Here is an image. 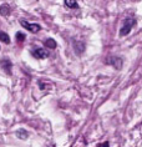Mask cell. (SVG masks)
<instances>
[{"mask_svg": "<svg viewBox=\"0 0 142 147\" xmlns=\"http://www.w3.org/2000/svg\"><path fill=\"white\" fill-rule=\"evenodd\" d=\"M16 40H17V42H24L25 41V39H26V36H25V34H23V32H16Z\"/></svg>", "mask_w": 142, "mask_h": 147, "instance_id": "obj_10", "label": "cell"}, {"mask_svg": "<svg viewBox=\"0 0 142 147\" xmlns=\"http://www.w3.org/2000/svg\"><path fill=\"white\" fill-rule=\"evenodd\" d=\"M17 137H20V138H23V140H25L28 137V132L25 131V130H20V131H17Z\"/></svg>", "mask_w": 142, "mask_h": 147, "instance_id": "obj_11", "label": "cell"}, {"mask_svg": "<svg viewBox=\"0 0 142 147\" xmlns=\"http://www.w3.org/2000/svg\"><path fill=\"white\" fill-rule=\"evenodd\" d=\"M20 24H21V26L25 28L26 30L29 31H31V32H38L41 30V26H40L39 24H30V23H28V21H25V20H20Z\"/></svg>", "mask_w": 142, "mask_h": 147, "instance_id": "obj_2", "label": "cell"}, {"mask_svg": "<svg viewBox=\"0 0 142 147\" xmlns=\"http://www.w3.org/2000/svg\"><path fill=\"white\" fill-rule=\"evenodd\" d=\"M31 55L34 56L35 59H45L49 56V51L45 50V49H40V47H38V49H34L31 50Z\"/></svg>", "mask_w": 142, "mask_h": 147, "instance_id": "obj_3", "label": "cell"}, {"mask_svg": "<svg viewBox=\"0 0 142 147\" xmlns=\"http://www.w3.org/2000/svg\"><path fill=\"white\" fill-rule=\"evenodd\" d=\"M107 64H110V65H112L115 69H117V70H120L122 67V59L121 57H118V56H110L107 59Z\"/></svg>", "mask_w": 142, "mask_h": 147, "instance_id": "obj_4", "label": "cell"}, {"mask_svg": "<svg viewBox=\"0 0 142 147\" xmlns=\"http://www.w3.org/2000/svg\"><path fill=\"white\" fill-rule=\"evenodd\" d=\"M10 11H11V9H10V6L8 4H3L1 6H0V15L3 16H8Z\"/></svg>", "mask_w": 142, "mask_h": 147, "instance_id": "obj_6", "label": "cell"}, {"mask_svg": "<svg viewBox=\"0 0 142 147\" xmlns=\"http://www.w3.org/2000/svg\"><path fill=\"white\" fill-rule=\"evenodd\" d=\"M0 41H3L4 44H10V38L9 35L4 31H0Z\"/></svg>", "mask_w": 142, "mask_h": 147, "instance_id": "obj_8", "label": "cell"}, {"mask_svg": "<svg viewBox=\"0 0 142 147\" xmlns=\"http://www.w3.org/2000/svg\"><path fill=\"white\" fill-rule=\"evenodd\" d=\"M136 24V20L135 19H131V18H127V19L125 20V25L122 26L121 31H120V36H126L130 34L131 29H132V26Z\"/></svg>", "mask_w": 142, "mask_h": 147, "instance_id": "obj_1", "label": "cell"}, {"mask_svg": "<svg viewBox=\"0 0 142 147\" xmlns=\"http://www.w3.org/2000/svg\"><path fill=\"white\" fill-rule=\"evenodd\" d=\"M45 46L47 47V49H55V47H56L55 40H52V39H47L46 41H45Z\"/></svg>", "mask_w": 142, "mask_h": 147, "instance_id": "obj_9", "label": "cell"}, {"mask_svg": "<svg viewBox=\"0 0 142 147\" xmlns=\"http://www.w3.org/2000/svg\"><path fill=\"white\" fill-rule=\"evenodd\" d=\"M64 3H65V5L70 9H77L79 8V4L76 0H64Z\"/></svg>", "mask_w": 142, "mask_h": 147, "instance_id": "obj_7", "label": "cell"}, {"mask_svg": "<svg viewBox=\"0 0 142 147\" xmlns=\"http://www.w3.org/2000/svg\"><path fill=\"white\" fill-rule=\"evenodd\" d=\"M1 67L5 70L6 74H11V62L9 59H3L1 61Z\"/></svg>", "mask_w": 142, "mask_h": 147, "instance_id": "obj_5", "label": "cell"}, {"mask_svg": "<svg viewBox=\"0 0 142 147\" xmlns=\"http://www.w3.org/2000/svg\"><path fill=\"white\" fill-rule=\"evenodd\" d=\"M99 146H110V143H108V142H105V143H100Z\"/></svg>", "mask_w": 142, "mask_h": 147, "instance_id": "obj_12", "label": "cell"}]
</instances>
